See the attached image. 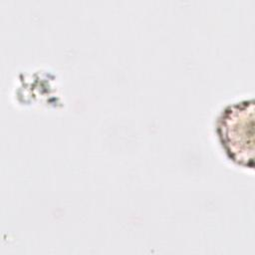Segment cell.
<instances>
[{"mask_svg": "<svg viewBox=\"0 0 255 255\" xmlns=\"http://www.w3.org/2000/svg\"><path fill=\"white\" fill-rule=\"evenodd\" d=\"M253 100L227 106L216 122V132L225 153L232 161L242 166L253 167Z\"/></svg>", "mask_w": 255, "mask_h": 255, "instance_id": "obj_1", "label": "cell"}]
</instances>
